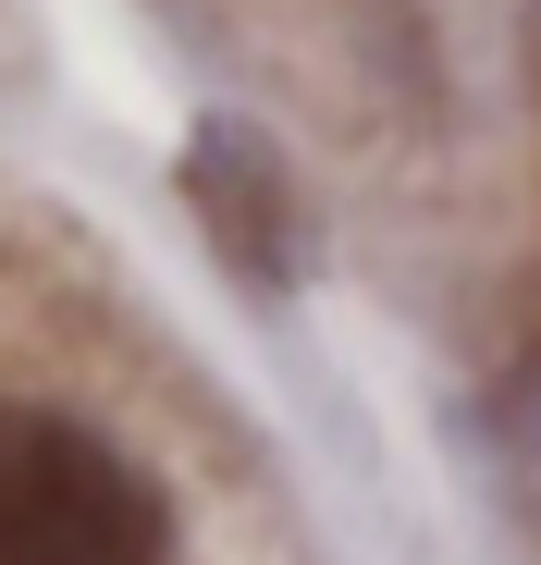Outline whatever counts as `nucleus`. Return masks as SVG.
<instances>
[{"label":"nucleus","instance_id":"obj_1","mask_svg":"<svg viewBox=\"0 0 541 565\" xmlns=\"http://www.w3.org/2000/svg\"><path fill=\"white\" fill-rule=\"evenodd\" d=\"M0 565H172V504L86 418L0 394Z\"/></svg>","mask_w":541,"mask_h":565},{"label":"nucleus","instance_id":"obj_2","mask_svg":"<svg viewBox=\"0 0 541 565\" xmlns=\"http://www.w3.org/2000/svg\"><path fill=\"white\" fill-rule=\"evenodd\" d=\"M185 198L210 222V246L246 270V282H284L296 270V198H284V160H270L246 124H210L185 148Z\"/></svg>","mask_w":541,"mask_h":565}]
</instances>
